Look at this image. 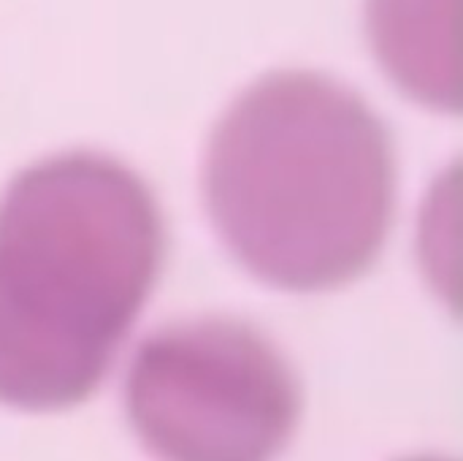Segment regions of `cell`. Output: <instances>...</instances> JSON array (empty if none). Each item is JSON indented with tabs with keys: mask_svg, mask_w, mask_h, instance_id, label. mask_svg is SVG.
<instances>
[{
	"mask_svg": "<svg viewBox=\"0 0 463 461\" xmlns=\"http://www.w3.org/2000/svg\"><path fill=\"white\" fill-rule=\"evenodd\" d=\"M372 49L415 101L458 111L453 0H366Z\"/></svg>",
	"mask_w": 463,
	"mask_h": 461,
	"instance_id": "obj_4",
	"label": "cell"
},
{
	"mask_svg": "<svg viewBox=\"0 0 463 461\" xmlns=\"http://www.w3.org/2000/svg\"><path fill=\"white\" fill-rule=\"evenodd\" d=\"M163 261L138 174L98 152L24 168L0 196V402L62 410L106 378Z\"/></svg>",
	"mask_w": 463,
	"mask_h": 461,
	"instance_id": "obj_1",
	"label": "cell"
},
{
	"mask_svg": "<svg viewBox=\"0 0 463 461\" xmlns=\"http://www.w3.org/2000/svg\"><path fill=\"white\" fill-rule=\"evenodd\" d=\"M410 461H445V459H410Z\"/></svg>",
	"mask_w": 463,
	"mask_h": 461,
	"instance_id": "obj_5",
	"label": "cell"
},
{
	"mask_svg": "<svg viewBox=\"0 0 463 461\" xmlns=\"http://www.w3.org/2000/svg\"><path fill=\"white\" fill-rule=\"evenodd\" d=\"M125 402L157 461H271L301 416L290 364L260 331L228 318L176 323L144 340Z\"/></svg>",
	"mask_w": 463,
	"mask_h": 461,
	"instance_id": "obj_3",
	"label": "cell"
},
{
	"mask_svg": "<svg viewBox=\"0 0 463 461\" xmlns=\"http://www.w3.org/2000/svg\"><path fill=\"white\" fill-rule=\"evenodd\" d=\"M206 204L228 250L263 283L328 291L380 255L396 198L385 122L317 71H271L220 117Z\"/></svg>",
	"mask_w": 463,
	"mask_h": 461,
	"instance_id": "obj_2",
	"label": "cell"
}]
</instances>
